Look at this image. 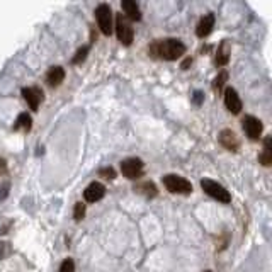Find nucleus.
Here are the masks:
<instances>
[{
    "label": "nucleus",
    "mask_w": 272,
    "mask_h": 272,
    "mask_svg": "<svg viewBox=\"0 0 272 272\" xmlns=\"http://www.w3.org/2000/svg\"><path fill=\"white\" fill-rule=\"evenodd\" d=\"M148 53L153 58H160L165 62H173L179 60L182 55L186 53V46L182 41L175 39V37H167V39H155L152 44L148 46Z\"/></svg>",
    "instance_id": "nucleus-1"
},
{
    "label": "nucleus",
    "mask_w": 272,
    "mask_h": 272,
    "mask_svg": "<svg viewBox=\"0 0 272 272\" xmlns=\"http://www.w3.org/2000/svg\"><path fill=\"white\" fill-rule=\"evenodd\" d=\"M163 186L167 187L168 192L172 194H191L192 192V184L187 179L175 173H168L163 177Z\"/></svg>",
    "instance_id": "nucleus-2"
},
{
    "label": "nucleus",
    "mask_w": 272,
    "mask_h": 272,
    "mask_svg": "<svg viewBox=\"0 0 272 272\" xmlns=\"http://www.w3.org/2000/svg\"><path fill=\"white\" fill-rule=\"evenodd\" d=\"M201 187H203V191L206 192L208 196H211L213 199L219 201V203H224L228 204L230 201H232V194L224 189L221 184H218V182L211 180V179H203L201 180Z\"/></svg>",
    "instance_id": "nucleus-3"
},
{
    "label": "nucleus",
    "mask_w": 272,
    "mask_h": 272,
    "mask_svg": "<svg viewBox=\"0 0 272 272\" xmlns=\"http://www.w3.org/2000/svg\"><path fill=\"white\" fill-rule=\"evenodd\" d=\"M116 29V34H118V39L123 43L124 46H129L134 39V31L131 27L129 21L126 19L123 14H116V24L112 26Z\"/></svg>",
    "instance_id": "nucleus-4"
},
{
    "label": "nucleus",
    "mask_w": 272,
    "mask_h": 272,
    "mask_svg": "<svg viewBox=\"0 0 272 272\" xmlns=\"http://www.w3.org/2000/svg\"><path fill=\"white\" fill-rule=\"evenodd\" d=\"M96 19H97V24H99L102 34L111 36L114 27H112V9L109 4H99V6H97Z\"/></svg>",
    "instance_id": "nucleus-5"
},
{
    "label": "nucleus",
    "mask_w": 272,
    "mask_h": 272,
    "mask_svg": "<svg viewBox=\"0 0 272 272\" xmlns=\"http://www.w3.org/2000/svg\"><path fill=\"white\" fill-rule=\"evenodd\" d=\"M145 170V163L142 158H126V160L121 162V173L126 177V179L136 180L143 175Z\"/></svg>",
    "instance_id": "nucleus-6"
},
{
    "label": "nucleus",
    "mask_w": 272,
    "mask_h": 272,
    "mask_svg": "<svg viewBox=\"0 0 272 272\" xmlns=\"http://www.w3.org/2000/svg\"><path fill=\"white\" fill-rule=\"evenodd\" d=\"M242 126H243V131L247 133V136L250 140H259L260 134H262V121L257 119L255 116H245L242 119Z\"/></svg>",
    "instance_id": "nucleus-7"
},
{
    "label": "nucleus",
    "mask_w": 272,
    "mask_h": 272,
    "mask_svg": "<svg viewBox=\"0 0 272 272\" xmlns=\"http://www.w3.org/2000/svg\"><path fill=\"white\" fill-rule=\"evenodd\" d=\"M224 106L232 114H240L242 112V99L238 96V92L233 87L224 88Z\"/></svg>",
    "instance_id": "nucleus-8"
},
{
    "label": "nucleus",
    "mask_w": 272,
    "mask_h": 272,
    "mask_svg": "<svg viewBox=\"0 0 272 272\" xmlns=\"http://www.w3.org/2000/svg\"><path fill=\"white\" fill-rule=\"evenodd\" d=\"M22 97L26 99V102L29 104L32 111H37V107L43 102V90L39 87H24L22 88Z\"/></svg>",
    "instance_id": "nucleus-9"
},
{
    "label": "nucleus",
    "mask_w": 272,
    "mask_h": 272,
    "mask_svg": "<svg viewBox=\"0 0 272 272\" xmlns=\"http://www.w3.org/2000/svg\"><path fill=\"white\" fill-rule=\"evenodd\" d=\"M106 196V187L101 184V182H92L90 186L83 191V198H85L87 203H97Z\"/></svg>",
    "instance_id": "nucleus-10"
},
{
    "label": "nucleus",
    "mask_w": 272,
    "mask_h": 272,
    "mask_svg": "<svg viewBox=\"0 0 272 272\" xmlns=\"http://www.w3.org/2000/svg\"><path fill=\"white\" fill-rule=\"evenodd\" d=\"M219 143H221L226 150H230V152H237L238 147H240L237 134L233 133L232 129H223L221 133H219Z\"/></svg>",
    "instance_id": "nucleus-11"
},
{
    "label": "nucleus",
    "mask_w": 272,
    "mask_h": 272,
    "mask_svg": "<svg viewBox=\"0 0 272 272\" xmlns=\"http://www.w3.org/2000/svg\"><path fill=\"white\" fill-rule=\"evenodd\" d=\"M214 27V14H206L204 17H201L199 24L198 27H196V34H198L199 37H206L209 36V32L213 31Z\"/></svg>",
    "instance_id": "nucleus-12"
},
{
    "label": "nucleus",
    "mask_w": 272,
    "mask_h": 272,
    "mask_svg": "<svg viewBox=\"0 0 272 272\" xmlns=\"http://www.w3.org/2000/svg\"><path fill=\"white\" fill-rule=\"evenodd\" d=\"M121 9L126 14V19H131V21H142V12H140V7L134 0H123L121 4Z\"/></svg>",
    "instance_id": "nucleus-13"
},
{
    "label": "nucleus",
    "mask_w": 272,
    "mask_h": 272,
    "mask_svg": "<svg viewBox=\"0 0 272 272\" xmlns=\"http://www.w3.org/2000/svg\"><path fill=\"white\" fill-rule=\"evenodd\" d=\"M63 80H65L63 67H51L48 70V73H46V82H48L51 87H58Z\"/></svg>",
    "instance_id": "nucleus-14"
},
{
    "label": "nucleus",
    "mask_w": 272,
    "mask_h": 272,
    "mask_svg": "<svg viewBox=\"0 0 272 272\" xmlns=\"http://www.w3.org/2000/svg\"><path fill=\"white\" fill-rule=\"evenodd\" d=\"M230 55H232V46L226 39L221 41V44L218 46L216 51V65L218 67H224L230 62Z\"/></svg>",
    "instance_id": "nucleus-15"
},
{
    "label": "nucleus",
    "mask_w": 272,
    "mask_h": 272,
    "mask_svg": "<svg viewBox=\"0 0 272 272\" xmlns=\"http://www.w3.org/2000/svg\"><path fill=\"white\" fill-rule=\"evenodd\" d=\"M259 162L264 167H269L272 163V140L270 136H267L264 140V152L259 155Z\"/></svg>",
    "instance_id": "nucleus-16"
},
{
    "label": "nucleus",
    "mask_w": 272,
    "mask_h": 272,
    "mask_svg": "<svg viewBox=\"0 0 272 272\" xmlns=\"http://www.w3.org/2000/svg\"><path fill=\"white\" fill-rule=\"evenodd\" d=\"M32 126V119L27 112H21L16 119V124H14V129H24V131H29Z\"/></svg>",
    "instance_id": "nucleus-17"
},
{
    "label": "nucleus",
    "mask_w": 272,
    "mask_h": 272,
    "mask_svg": "<svg viewBox=\"0 0 272 272\" xmlns=\"http://www.w3.org/2000/svg\"><path fill=\"white\" fill-rule=\"evenodd\" d=\"M134 191L140 192V194H145L147 198H155L157 196V187H155L153 182H143V184L136 186Z\"/></svg>",
    "instance_id": "nucleus-18"
},
{
    "label": "nucleus",
    "mask_w": 272,
    "mask_h": 272,
    "mask_svg": "<svg viewBox=\"0 0 272 272\" xmlns=\"http://www.w3.org/2000/svg\"><path fill=\"white\" fill-rule=\"evenodd\" d=\"M226 80H228V72H226V70H223V72H219L218 77L214 78L213 88H214V90H221V88L224 87V83H226Z\"/></svg>",
    "instance_id": "nucleus-19"
},
{
    "label": "nucleus",
    "mask_w": 272,
    "mask_h": 272,
    "mask_svg": "<svg viewBox=\"0 0 272 272\" xmlns=\"http://www.w3.org/2000/svg\"><path fill=\"white\" fill-rule=\"evenodd\" d=\"M88 50H90V46H82L80 50L77 51V55L73 56V60H72V63H80V62H83V60L87 58V53H88Z\"/></svg>",
    "instance_id": "nucleus-20"
},
{
    "label": "nucleus",
    "mask_w": 272,
    "mask_h": 272,
    "mask_svg": "<svg viewBox=\"0 0 272 272\" xmlns=\"http://www.w3.org/2000/svg\"><path fill=\"white\" fill-rule=\"evenodd\" d=\"M83 216H85V204H83V203H77V204H75V209H73L75 221H80Z\"/></svg>",
    "instance_id": "nucleus-21"
},
{
    "label": "nucleus",
    "mask_w": 272,
    "mask_h": 272,
    "mask_svg": "<svg viewBox=\"0 0 272 272\" xmlns=\"http://www.w3.org/2000/svg\"><path fill=\"white\" fill-rule=\"evenodd\" d=\"M12 254V248H11V243L7 242H0V260L7 259L9 255Z\"/></svg>",
    "instance_id": "nucleus-22"
},
{
    "label": "nucleus",
    "mask_w": 272,
    "mask_h": 272,
    "mask_svg": "<svg viewBox=\"0 0 272 272\" xmlns=\"http://www.w3.org/2000/svg\"><path fill=\"white\" fill-rule=\"evenodd\" d=\"M60 272H75V264L72 259H65L60 265Z\"/></svg>",
    "instance_id": "nucleus-23"
},
{
    "label": "nucleus",
    "mask_w": 272,
    "mask_h": 272,
    "mask_svg": "<svg viewBox=\"0 0 272 272\" xmlns=\"http://www.w3.org/2000/svg\"><path fill=\"white\" fill-rule=\"evenodd\" d=\"M99 175L101 177H104V179H114L116 177V172H114V168H111V167H107V168H101L99 170Z\"/></svg>",
    "instance_id": "nucleus-24"
},
{
    "label": "nucleus",
    "mask_w": 272,
    "mask_h": 272,
    "mask_svg": "<svg viewBox=\"0 0 272 272\" xmlns=\"http://www.w3.org/2000/svg\"><path fill=\"white\" fill-rule=\"evenodd\" d=\"M9 186L6 184V186H2V187H0V199H6L7 198V194H9Z\"/></svg>",
    "instance_id": "nucleus-25"
},
{
    "label": "nucleus",
    "mask_w": 272,
    "mask_h": 272,
    "mask_svg": "<svg viewBox=\"0 0 272 272\" xmlns=\"http://www.w3.org/2000/svg\"><path fill=\"white\" fill-rule=\"evenodd\" d=\"M194 102H196V104H201V102H203V92H196L194 94Z\"/></svg>",
    "instance_id": "nucleus-26"
},
{
    "label": "nucleus",
    "mask_w": 272,
    "mask_h": 272,
    "mask_svg": "<svg viewBox=\"0 0 272 272\" xmlns=\"http://www.w3.org/2000/svg\"><path fill=\"white\" fill-rule=\"evenodd\" d=\"M191 65H192V60H191V58H186L184 63L180 65V68H182V70H187V67H191Z\"/></svg>",
    "instance_id": "nucleus-27"
},
{
    "label": "nucleus",
    "mask_w": 272,
    "mask_h": 272,
    "mask_svg": "<svg viewBox=\"0 0 272 272\" xmlns=\"http://www.w3.org/2000/svg\"><path fill=\"white\" fill-rule=\"evenodd\" d=\"M204 272H211V270H204Z\"/></svg>",
    "instance_id": "nucleus-28"
}]
</instances>
